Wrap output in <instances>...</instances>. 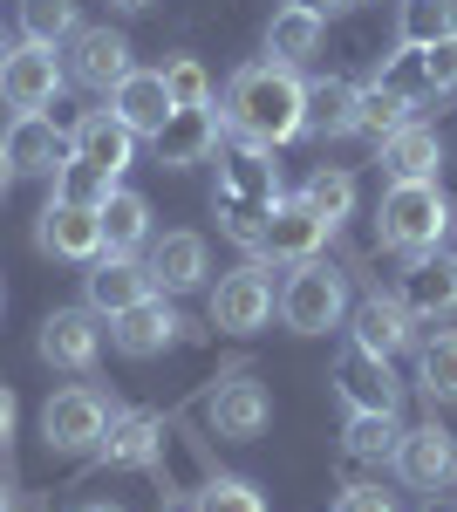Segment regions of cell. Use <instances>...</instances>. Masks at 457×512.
Listing matches in <instances>:
<instances>
[{"label":"cell","instance_id":"1","mask_svg":"<svg viewBox=\"0 0 457 512\" xmlns=\"http://www.w3.org/2000/svg\"><path fill=\"white\" fill-rule=\"evenodd\" d=\"M226 123L246 137V144H267L280 151L287 137H301L307 130V82L294 69H280V62H253V69H239L226 89Z\"/></svg>","mask_w":457,"mask_h":512},{"label":"cell","instance_id":"2","mask_svg":"<svg viewBox=\"0 0 457 512\" xmlns=\"http://www.w3.org/2000/svg\"><path fill=\"white\" fill-rule=\"evenodd\" d=\"M451 226V198L437 192V178H410V185H389L376 205V239L389 253L417 260V253H437V239Z\"/></svg>","mask_w":457,"mask_h":512},{"label":"cell","instance_id":"3","mask_svg":"<svg viewBox=\"0 0 457 512\" xmlns=\"http://www.w3.org/2000/svg\"><path fill=\"white\" fill-rule=\"evenodd\" d=\"M280 321L294 335H328L348 321V274H335L328 260H301L287 287H280Z\"/></svg>","mask_w":457,"mask_h":512},{"label":"cell","instance_id":"4","mask_svg":"<svg viewBox=\"0 0 457 512\" xmlns=\"http://www.w3.org/2000/svg\"><path fill=\"white\" fill-rule=\"evenodd\" d=\"M62 62H55V48H41V41H21V48H7L0 55V96H7V110L14 117H35L48 110L55 96H62Z\"/></svg>","mask_w":457,"mask_h":512},{"label":"cell","instance_id":"5","mask_svg":"<svg viewBox=\"0 0 457 512\" xmlns=\"http://www.w3.org/2000/svg\"><path fill=\"white\" fill-rule=\"evenodd\" d=\"M335 390H342L348 410H382V417L403 410V383H396L389 355L362 349V342H342V355H335Z\"/></svg>","mask_w":457,"mask_h":512},{"label":"cell","instance_id":"6","mask_svg":"<svg viewBox=\"0 0 457 512\" xmlns=\"http://www.w3.org/2000/svg\"><path fill=\"white\" fill-rule=\"evenodd\" d=\"M267 417H273V396H267V383H253V376L219 383L212 403H205V424H212V437H226V444H253V437L267 431Z\"/></svg>","mask_w":457,"mask_h":512},{"label":"cell","instance_id":"7","mask_svg":"<svg viewBox=\"0 0 457 512\" xmlns=\"http://www.w3.org/2000/svg\"><path fill=\"white\" fill-rule=\"evenodd\" d=\"M69 82H82V89H96V96H110L116 82L130 76V41L116 35V28H76L69 35V69H62Z\"/></svg>","mask_w":457,"mask_h":512},{"label":"cell","instance_id":"8","mask_svg":"<svg viewBox=\"0 0 457 512\" xmlns=\"http://www.w3.org/2000/svg\"><path fill=\"white\" fill-rule=\"evenodd\" d=\"M219 151V110L212 103H198V110H171V117L157 123L151 137V158L164 171H185V164H205Z\"/></svg>","mask_w":457,"mask_h":512},{"label":"cell","instance_id":"9","mask_svg":"<svg viewBox=\"0 0 457 512\" xmlns=\"http://www.w3.org/2000/svg\"><path fill=\"white\" fill-rule=\"evenodd\" d=\"M82 294H89V315H123V308H137L144 294H157L151 287V267H137L130 253H96L89 260V274H82Z\"/></svg>","mask_w":457,"mask_h":512},{"label":"cell","instance_id":"10","mask_svg":"<svg viewBox=\"0 0 457 512\" xmlns=\"http://www.w3.org/2000/svg\"><path fill=\"white\" fill-rule=\"evenodd\" d=\"M273 321V280L260 267H239L212 287V328H226V335H253V328H267Z\"/></svg>","mask_w":457,"mask_h":512},{"label":"cell","instance_id":"11","mask_svg":"<svg viewBox=\"0 0 457 512\" xmlns=\"http://www.w3.org/2000/svg\"><path fill=\"white\" fill-rule=\"evenodd\" d=\"M103 424H110V410H103V396L89 390V383L48 396V410H41V437H48L55 451H89V444L103 437Z\"/></svg>","mask_w":457,"mask_h":512},{"label":"cell","instance_id":"12","mask_svg":"<svg viewBox=\"0 0 457 512\" xmlns=\"http://www.w3.org/2000/svg\"><path fill=\"white\" fill-rule=\"evenodd\" d=\"M396 478L403 485H417V492H437L444 478H451V465H457V444H451V431L430 417V424H417V431H403L396 437Z\"/></svg>","mask_w":457,"mask_h":512},{"label":"cell","instance_id":"13","mask_svg":"<svg viewBox=\"0 0 457 512\" xmlns=\"http://www.w3.org/2000/svg\"><path fill=\"white\" fill-rule=\"evenodd\" d=\"M35 246L48 260H96L103 253V226H96V212H82V205H62V198H48L35 219Z\"/></svg>","mask_w":457,"mask_h":512},{"label":"cell","instance_id":"14","mask_svg":"<svg viewBox=\"0 0 457 512\" xmlns=\"http://www.w3.org/2000/svg\"><path fill=\"white\" fill-rule=\"evenodd\" d=\"M328 219L321 212H307L301 198H280L267 219V239H260V253L267 260H287V267H301V260H321V246H328Z\"/></svg>","mask_w":457,"mask_h":512},{"label":"cell","instance_id":"15","mask_svg":"<svg viewBox=\"0 0 457 512\" xmlns=\"http://www.w3.org/2000/svg\"><path fill=\"white\" fill-rule=\"evenodd\" d=\"M96 355H103V328H96L89 308H55V315L41 321V362H48V369L82 376Z\"/></svg>","mask_w":457,"mask_h":512},{"label":"cell","instance_id":"16","mask_svg":"<svg viewBox=\"0 0 457 512\" xmlns=\"http://www.w3.org/2000/svg\"><path fill=\"white\" fill-rule=\"evenodd\" d=\"M69 151H76V158H89L96 171L123 178V171H130V158H137V130L116 117V110H82L76 130H69Z\"/></svg>","mask_w":457,"mask_h":512},{"label":"cell","instance_id":"17","mask_svg":"<svg viewBox=\"0 0 457 512\" xmlns=\"http://www.w3.org/2000/svg\"><path fill=\"white\" fill-rule=\"evenodd\" d=\"M178 328H185V321H178V308H171L164 294H144L137 308L110 315V342L123 355H137V362H144V355H164V349H171V342H178Z\"/></svg>","mask_w":457,"mask_h":512},{"label":"cell","instance_id":"18","mask_svg":"<svg viewBox=\"0 0 457 512\" xmlns=\"http://www.w3.org/2000/svg\"><path fill=\"white\" fill-rule=\"evenodd\" d=\"M0 151H7V164H14V178H55V164L69 158V130H55V123L35 110V117L7 123Z\"/></svg>","mask_w":457,"mask_h":512},{"label":"cell","instance_id":"19","mask_svg":"<svg viewBox=\"0 0 457 512\" xmlns=\"http://www.w3.org/2000/svg\"><path fill=\"white\" fill-rule=\"evenodd\" d=\"M219 198H239V205H280V171H273L267 144H232L219 151Z\"/></svg>","mask_w":457,"mask_h":512},{"label":"cell","instance_id":"20","mask_svg":"<svg viewBox=\"0 0 457 512\" xmlns=\"http://www.w3.org/2000/svg\"><path fill=\"white\" fill-rule=\"evenodd\" d=\"M403 308L417 321H444L457 315V253L444 260V253H417L410 260V274H403V294H396Z\"/></svg>","mask_w":457,"mask_h":512},{"label":"cell","instance_id":"21","mask_svg":"<svg viewBox=\"0 0 457 512\" xmlns=\"http://www.w3.org/2000/svg\"><path fill=\"white\" fill-rule=\"evenodd\" d=\"M348 342H362V349H376V355H403L417 342V315H410L396 294H369V301L355 308V335H348Z\"/></svg>","mask_w":457,"mask_h":512},{"label":"cell","instance_id":"22","mask_svg":"<svg viewBox=\"0 0 457 512\" xmlns=\"http://www.w3.org/2000/svg\"><path fill=\"white\" fill-rule=\"evenodd\" d=\"M110 110L137 137H157V123L171 117V89H164V69H130V76L110 89Z\"/></svg>","mask_w":457,"mask_h":512},{"label":"cell","instance_id":"23","mask_svg":"<svg viewBox=\"0 0 457 512\" xmlns=\"http://www.w3.org/2000/svg\"><path fill=\"white\" fill-rule=\"evenodd\" d=\"M144 267H151L157 294H191V287H205V239L198 233H164Z\"/></svg>","mask_w":457,"mask_h":512},{"label":"cell","instance_id":"24","mask_svg":"<svg viewBox=\"0 0 457 512\" xmlns=\"http://www.w3.org/2000/svg\"><path fill=\"white\" fill-rule=\"evenodd\" d=\"M376 164L389 185H410V178H437V164H444V144H437V130H423V123H403L389 144H376Z\"/></svg>","mask_w":457,"mask_h":512},{"label":"cell","instance_id":"25","mask_svg":"<svg viewBox=\"0 0 457 512\" xmlns=\"http://www.w3.org/2000/svg\"><path fill=\"white\" fill-rule=\"evenodd\" d=\"M151 465L164 472V492H178V499H198V492H205V485L219 478L212 465H205V451H198L185 431H171V424H164V437H157Z\"/></svg>","mask_w":457,"mask_h":512},{"label":"cell","instance_id":"26","mask_svg":"<svg viewBox=\"0 0 457 512\" xmlns=\"http://www.w3.org/2000/svg\"><path fill=\"white\" fill-rule=\"evenodd\" d=\"M314 55H321V14H307V7H280V14L267 21V62H280V69L301 76Z\"/></svg>","mask_w":457,"mask_h":512},{"label":"cell","instance_id":"27","mask_svg":"<svg viewBox=\"0 0 457 512\" xmlns=\"http://www.w3.org/2000/svg\"><path fill=\"white\" fill-rule=\"evenodd\" d=\"M96 226H103V253H137V246L151 239V198L116 185V192L96 205Z\"/></svg>","mask_w":457,"mask_h":512},{"label":"cell","instance_id":"28","mask_svg":"<svg viewBox=\"0 0 457 512\" xmlns=\"http://www.w3.org/2000/svg\"><path fill=\"white\" fill-rule=\"evenodd\" d=\"M157 437H164V417H151V410H123V417L103 424L96 451H103V465H151Z\"/></svg>","mask_w":457,"mask_h":512},{"label":"cell","instance_id":"29","mask_svg":"<svg viewBox=\"0 0 457 512\" xmlns=\"http://www.w3.org/2000/svg\"><path fill=\"white\" fill-rule=\"evenodd\" d=\"M355 82H342V76H321V82H307V130L314 137H355Z\"/></svg>","mask_w":457,"mask_h":512},{"label":"cell","instance_id":"30","mask_svg":"<svg viewBox=\"0 0 457 512\" xmlns=\"http://www.w3.org/2000/svg\"><path fill=\"white\" fill-rule=\"evenodd\" d=\"M403 123H417V103H403L396 89L369 82V89L355 96V137H369V144H389Z\"/></svg>","mask_w":457,"mask_h":512},{"label":"cell","instance_id":"31","mask_svg":"<svg viewBox=\"0 0 457 512\" xmlns=\"http://www.w3.org/2000/svg\"><path fill=\"white\" fill-rule=\"evenodd\" d=\"M396 437H403L396 417H382V410H348L342 444H348L355 465H389V458H396Z\"/></svg>","mask_w":457,"mask_h":512},{"label":"cell","instance_id":"32","mask_svg":"<svg viewBox=\"0 0 457 512\" xmlns=\"http://www.w3.org/2000/svg\"><path fill=\"white\" fill-rule=\"evenodd\" d=\"M457 35V0H403L396 14V48H430Z\"/></svg>","mask_w":457,"mask_h":512},{"label":"cell","instance_id":"33","mask_svg":"<svg viewBox=\"0 0 457 512\" xmlns=\"http://www.w3.org/2000/svg\"><path fill=\"white\" fill-rule=\"evenodd\" d=\"M110 192H116V178H110V171H96L89 158H76V151L55 164V198H62V205H82V212H96V205H103Z\"/></svg>","mask_w":457,"mask_h":512},{"label":"cell","instance_id":"34","mask_svg":"<svg viewBox=\"0 0 457 512\" xmlns=\"http://www.w3.org/2000/svg\"><path fill=\"white\" fill-rule=\"evenodd\" d=\"M82 28L76 0H21V35L41 41V48H62V41Z\"/></svg>","mask_w":457,"mask_h":512},{"label":"cell","instance_id":"35","mask_svg":"<svg viewBox=\"0 0 457 512\" xmlns=\"http://www.w3.org/2000/svg\"><path fill=\"white\" fill-rule=\"evenodd\" d=\"M301 205H307V212H321L328 226H342L348 212H355V178H348L342 164H321V171L301 185Z\"/></svg>","mask_w":457,"mask_h":512},{"label":"cell","instance_id":"36","mask_svg":"<svg viewBox=\"0 0 457 512\" xmlns=\"http://www.w3.org/2000/svg\"><path fill=\"white\" fill-rule=\"evenodd\" d=\"M417 383L430 403H457V335H430L417 349Z\"/></svg>","mask_w":457,"mask_h":512},{"label":"cell","instance_id":"37","mask_svg":"<svg viewBox=\"0 0 457 512\" xmlns=\"http://www.w3.org/2000/svg\"><path fill=\"white\" fill-rule=\"evenodd\" d=\"M212 205H219V226H226V239H239L246 253H260L273 205H239V198H212Z\"/></svg>","mask_w":457,"mask_h":512},{"label":"cell","instance_id":"38","mask_svg":"<svg viewBox=\"0 0 457 512\" xmlns=\"http://www.w3.org/2000/svg\"><path fill=\"white\" fill-rule=\"evenodd\" d=\"M164 89H171V110H198V103H212V76H205V62H164Z\"/></svg>","mask_w":457,"mask_h":512},{"label":"cell","instance_id":"39","mask_svg":"<svg viewBox=\"0 0 457 512\" xmlns=\"http://www.w3.org/2000/svg\"><path fill=\"white\" fill-rule=\"evenodd\" d=\"M191 506H198V512H267V499H260L246 478H212Z\"/></svg>","mask_w":457,"mask_h":512},{"label":"cell","instance_id":"40","mask_svg":"<svg viewBox=\"0 0 457 512\" xmlns=\"http://www.w3.org/2000/svg\"><path fill=\"white\" fill-rule=\"evenodd\" d=\"M417 55H423V76H430V96H451L457 89V35L430 41V48H417Z\"/></svg>","mask_w":457,"mask_h":512},{"label":"cell","instance_id":"41","mask_svg":"<svg viewBox=\"0 0 457 512\" xmlns=\"http://www.w3.org/2000/svg\"><path fill=\"white\" fill-rule=\"evenodd\" d=\"M335 512H396V499L382 485H348L342 499H335Z\"/></svg>","mask_w":457,"mask_h":512},{"label":"cell","instance_id":"42","mask_svg":"<svg viewBox=\"0 0 457 512\" xmlns=\"http://www.w3.org/2000/svg\"><path fill=\"white\" fill-rule=\"evenodd\" d=\"M14 417H21V403H14V390H7V383H0V444H7V437H14Z\"/></svg>","mask_w":457,"mask_h":512},{"label":"cell","instance_id":"43","mask_svg":"<svg viewBox=\"0 0 457 512\" xmlns=\"http://www.w3.org/2000/svg\"><path fill=\"white\" fill-rule=\"evenodd\" d=\"M294 7H307V14H321V21H328V14H342V7H355V0H294Z\"/></svg>","mask_w":457,"mask_h":512},{"label":"cell","instance_id":"44","mask_svg":"<svg viewBox=\"0 0 457 512\" xmlns=\"http://www.w3.org/2000/svg\"><path fill=\"white\" fill-rule=\"evenodd\" d=\"M7 185H14V164H7V151H0V192H7Z\"/></svg>","mask_w":457,"mask_h":512},{"label":"cell","instance_id":"45","mask_svg":"<svg viewBox=\"0 0 457 512\" xmlns=\"http://www.w3.org/2000/svg\"><path fill=\"white\" fill-rule=\"evenodd\" d=\"M423 512H457V506H444V499H437V492H430V506H423Z\"/></svg>","mask_w":457,"mask_h":512},{"label":"cell","instance_id":"46","mask_svg":"<svg viewBox=\"0 0 457 512\" xmlns=\"http://www.w3.org/2000/svg\"><path fill=\"white\" fill-rule=\"evenodd\" d=\"M0 512H14V492H7V485H0Z\"/></svg>","mask_w":457,"mask_h":512},{"label":"cell","instance_id":"47","mask_svg":"<svg viewBox=\"0 0 457 512\" xmlns=\"http://www.w3.org/2000/svg\"><path fill=\"white\" fill-rule=\"evenodd\" d=\"M82 512H123V506H82Z\"/></svg>","mask_w":457,"mask_h":512},{"label":"cell","instance_id":"48","mask_svg":"<svg viewBox=\"0 0 457 512\" xmlns=\"http://www.w3.org/2000/svg\"><path fill=\"white\" fill-rule=\"evenodd\" d=\"M116 7H151V0H116Z\"/></svg>","mask_w":457,"mask_h":512},{"label":"cell","instance_id":"49","mask_svg":"<svg viewBox=\"0 0 457 512\" xmlns=\"http://www.w3.org/2000/svg\"><path fill=\"white\" fill-rule=\"evenodd\" d=\"M0 55H7V35H0Z\"/></svg>","mask_w":457,"mask_h":512},{"label":"cell","instance_id":"50","mask_svg":"<svg viewBox=\"0 0 457 512\" xmlns=\"http://www.w3.org/2000/svg\"><path fill=\"white\" fill-rule=\"evenodd\" d=\"M178 512H198V506H178Z\"/></svg>","mask_w":457,"mask_h":512},{"label":"cell","instance_id":"51","mask_svg":"<svg viewBox=\"0 0 457 512\" xmlns=\"http://www.w3.org/2000/svg\"><path fill=\"white\" fill-rule=\"evenodd\" d=\"M451 478H457V465H451Z\"/></svg>","mask_w":457,"mask_h":512}]
</instances>
